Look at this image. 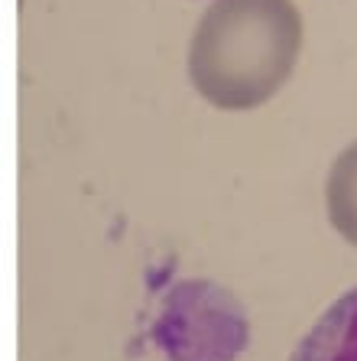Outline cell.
<instances>
[{
	"label": "cell",
	"mask_w": 357,
	"mask_h": 361,
	"mask_svg": "<svg viewBox=\"0 0 357 361\" xmlns=\"http://www.w3.org/2000/svg\"><path fill=\"white\" fill-rule=\"evenodd\" d=\"M325 205L338 235L357 247V143H351L334 160L325 185Z\"/></svg>",
	"instance_id": "cell-3"
},
{
	"label": "cell",
	"mask_w": 357,
	"mask_h": 361,
	"mask_svg": "<svg viewBox=\"0 0 357 361\" xmlns=\"http://www.w3.org/2000/svg\"><path fill=\"white\" fill-rule=\"evenodd\" d=\"M292 361H357V286L328 306Z\"/></svg>",
	"instance_id": "cell-2"
},
{
	"label": "cell",
	"mask_w": 357,
	"mask_h": 361,
	"mask_svg": "<svg viewBox=\"0 0 357 361\" xmlns=\"http://www.w3.org/2000/svg\"><path fill=\"white\" fill-rule=\"evenodd\" d=\"M302 17L292 0H215L189 49V78L221 111L260 108L292 75Z\"/></svg>",
	"instance_id": "cell-1"
}]
</instances>
